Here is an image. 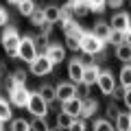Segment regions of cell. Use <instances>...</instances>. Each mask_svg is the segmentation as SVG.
<instances>
[{"mask_svg": "<svg viewBox=\"0 0 131 131\" xmlns=\"http://www.w3.org/2000/svg\"><path fill=\"white\" fill-rule=\"evenodd\" d=\"M105 112H107V116H109V118H114V120H116V116L120 114V109H118V105H116V103H109Z\"/></svg>", "mask_w": 131, "mask_h": 131, "instance_id": "d590c367", "label": "cell"}, {"mask_svg": "<svg viewBox=\"0 0 131 131\" xmlns=\"http://www.w3.org/2000/svg\"><path fill=\"white\" fill-rule=\"evenodd\" d=\"M122 96H125V90H122V88H116V90H114V94H112L114 103H116V101H122Z\"/></svg>", "mask_w": 131, "mask_h": 131, "instance_id": "8d00e7d4", "label": "cell"}, {"mask_svg": "<svg viewBox=\"0 0 131 131\" xmlns=\"http://www.w3.org/2000/svg\"><path fill=\"white\" fill-rule=\"evenodd\" d=\"M11 79L15 81V85H26V72L24 70H15L13 74H11Z\"/></svg>", "mask_w": 131, "mask_h": 131, "instance_id": "e575fe53", "label": "cell"}, {"mask_svg": "<svg viewBox=\"0 0 131 131\" xmlns=\"http://www.w3.org/2000/svg\"><path fill=\"white\" fill-rule=\"evenodd\" d=\"M7 20H9L7 9H5V7H0V26H2V24H7Z\"/></svg>", "mask_w": 131, "mask_h": 131, "instance_id": "60d3db41", "label": "cell"}, {"mask_svg": "<svg viewBox=\"0 0 131 131\" xmlns=\"http://www.w3.org/2000/svg\"><path fill=\"white\" fill-rule=\"evenodd\" d=\"M50 131H66V129H61V127H50Z\"/></svg>", "mask_w": 131, "mask_h": 131, "instance_id": "f6af8a7d", "label": "cell"}, {"mask_svg": "<svg viewBox=\"0 0 131 131\" xmlns=\"http://www.w3.org/2000/svg\"><path fill=\"white\" fill-rule=\"evenodd\" d=\"M0 131H5V120H0Z\"/></svg>", "mask_w": 131, "mask_h": 131, "instance_id": "bcb514c9", "label": "cell"}, {"mask_svg": "<svg viewBox=\"0 0 131 131\" xmlns=\"http://www.w3.org/2000/svg\"><path fill=\"white\" fill-rule=\"evenodd\" d=\"M107 44H116V46L125 44V33H122V31H112V35H109V42H107Z\"/></svg>", "mask_w": 131, "mask_h": 131, "instance_id": "4dcf8cb0", "label": "cell"}, {"mask_svg": "<svg viewBox=\"0 0 131 131\" xmlns=\"http://www.w3.org/2000/svg\"><path fill=\"white\" fill-rule=\"evenodd\" d=\"M66 46L70 50H81V37L79 35H66Z\"/></svg>", "mask_w": 131, "mask_h": 131, "instance_id": "83f0119b", "label": "cell"}, {"mask_svg": "<svg viewBox=\"0 0 131 131\" xmlns=\"http://www.w3.org/2000/svg\"><path fill=\"white\" fill-rule=\"evenodd\" d=\"M92 131H114L112 122L105 120V118H96V120L92 122Z\"/></svg>", "mask_w": 131, "mask_h": 131, "instance_id": "4316f807", "label": "cell"}, {"mask_svg": "<svg viewBox=\"0 0 131 131\" xmlns=\"http://www.w3.org/2000/svg\"><path fill=\"white\" fill-rule=\"evenodd\" d=\"M105 46H107V44H105L103 39H98L94 33H88V31H85V35L81 37V52H85V55L96 57L98 52L105 50Z\"/></svg>", "mask_w": 131, "mask_h": 131, "instance_id": "7a4b0ae2", "label": "cell"}, {"mask_svg": "<svg viewBox=\"0 0 131 131\" xmlns=\"http://www.w3.org/2000/svg\"><path fill=\"white\" fill-rule=\"evenodd\" d=\"M109 26H112V31H122L127 33L131 28V18L127 11H118V13L112 15V20H109Z\"/></svg>", "mask_w": 131, "mask_h": 131, "instance_id": "ba28073f", "label": "cell"}, {"mask_svg": "<svg viewBox=\"0 0 131 131\" xmlns=\"http://www.w3.org/2000/svg\"><path fill=\"white\" fill-rule=\"evenodd\" d=\"M98 74H101V70H98V66H96V63L85 66V72H83V83L94 85V83L98 81Z\"/></svg>", "mask_w": 131, "mask_h": 131, "instance_id": "2e32d148", "label": "cell"}, {"mask_svg": "<svg viewBox=\"0 0 131 131\" xmlns=\"http://www.w3.org/2000/svg\"><path fill=\"white\" fill-rule=\"evenodd\" d=\"M72 13H74V18H85V15L90 13L88 0H79V2H74V5H72Z\"/></svg>", "mask_w": 131, "mask_h": 131, "instance_id": "7402d4cb", "label": "cell"}, {"mask_svg": "<svg viewBox=\"0 0 131 131\" xmlns=\"http://www.w3.org/2000/svg\"><path fill=\"white\" fill-rule=\"evenodd\" d=\"M35 39V48H37V55H46V50H48V37L46 35H37V37H33Z\"/></svg>", "mask_w": 131, "mask_h": 131, "instance_id": "cb8c5ba5", "label": "cell"}, {"mask_svg": "<svg viewBox=\"0 0 131 131\" xmlns=\"http://www.w3.org/2000/svg\"><path fill=\"white\" fill-rule=\"evenodd\" d=\"M122 5H125V0H107V7H112V9H120Z\"/></svg>", "mask_w": 131, "mask_h": 131, "instance_id": "ab89813d", "label": "cell"}, {"mask_svg": "<svg viewBox=\"0 0 131 131\" xmlns=\"http://www.w3.org/2000/svg\"><path fill=\"white\" fill-rule=\"evenodd\" d=\"M44 18L50 24H61V20H63V9H61L59 5H48V7H44Z\"/></svg>", "mask_w": 131, "mask_h": 131, "instance_id": "8fae6325", "label": "cell"}, {"mask_svg": "<svg viewBox=\"0 0 131 131\" xmlns=\"http://www.w3.org/2000/svg\"><path fill=\"white\" fill-rule=\"evenodd\" d=\"M88 5H90V11H96V13H101V11H105L107 0H88Z\"/></svg>", "mask_w": 131, "mask_h": 131, "instance_id": "1f68e13d", "label": "cell"}, {"mask_svg": "<svg viewBox=\"0 0 131 131\" xmlns=\"http://www.w3.org/2000/svg\"><path fill=\"white\" fill-rule=\"evenodd\" d=\"M31 127H33V131H50L46 118H35V120L31 122Z\"/></svg>", "mask_w": 131, "mask_h": 131, "instance_id": "f546056e", "label": "cell"}, {"mask_svg": "<svg viewBox=\"0 0 131 131\" xmlns=\"http://www.w3.org/2000/svg\"><path fill=\"white\" fill-rule=\"evenodd\" d=\"M20 42H22V37H20V33H18L15 26H7L5 31H2V39H0V44H2V48H5V52L9 57H18Z\"/></svg>", "mask_w": 131, "mask_h": 131, "instance_id": "6da1fadb", "label": "cell"}, {"mask_svg": "<svg viewBox=\"0 0 131 131\" xmlns=\"http://www.w3.org/2000/svg\"><path fill=\"white\" fill-rule=\"evenodd\" d=\"M92 33L96 35L98 39H103V42L107 44L109 42V35H112V26H109V22H105V20H98V22L94 24Z\"/></svg>", "mask_w": 131, "mask_h": 131, "instance_id": "4fadbf2b", "label": "cell"}, {"mask_svg": "<svg viewBox=\"0 0 131 131\" xmlns=\"http://www.w3.org/2000/svg\"><path fill=\"white\" fill-rule=\"evenodd\" d=\"M37 48H35V39L33 37H22L20 42V48H18V59L20 61H26V63H33V61L37 59Z\"/></svg>", "mask_w": 131, "mask_h": 131, "instance_id": "277c9868", "label": "cell"}, {"mask_svg": "<svg viewBox=\"0 0 131 131\" xmlns=\"http://www.w3.org/2000/svg\"><path fill=\"white\" fill-rule=\"evenodd\" d=\"M96 112H98V101H94V98L90 96V98H85L83 105H81V116L79 118H83V120L85 118H92Z\"/></svg>", "mask_w": 131, "mask_h": 131, "instance_id": "9a60e30c", "label": "cell"}, {"mask_svg": "<svg viewBox=\"0 0 131 131\" xmlns=\"http://www.w3.org/2000/svg\"><path fill=\"white\" fill-rule=\"evenodd\" d=\"M7 2H13V5H18V2H20V0H7Z\"/></svg>", "mask_w": 131, "mask_h": 131, "instance_id": "7dc6e473", "label": "cell"}, {"mask_svg": "<svg viewBox=\"0 0 131 131\" xmlns=\"http://www.w3.org/2000/svg\"><path fill=\"white\" fill-rule=\"evenodd\" d=\"M39 31H42V35H46V37H48L50 31H52V24H50V22H44L42 26H39Z\"/></svg>", "mask_w": 131, "mask_h": 131, "instance_id": "74e56055", "label": "cell"}, {"mask_svg": "<svg viewBox=\"0 0 131 131\" xmlns=\"http://www.w3.org/2000/svg\"><path fill=\"white\" fill-rule=\"evenodd\" d=\"M37 92H39V94H42V96H44V101H46L48 105H52V103H55V101H57V90L52 88V85H48V83H44L42 88L37 90Z\"/></svg>", "mask_w": 131, "mask_h": 131, "instance_id": "ffe728a7", "label": "cell"}, {"mask_svg": "<svg viewBox=\"0 0 131 131\" xmlns=\"http://www.w3.org/2000/svg\"><path fill=\"white\" fill-rule=\"evenodd\" d=\"M90 88H92V85H88V83H79L77 85V96H79L81 101L90 98Z\"/></svg>", "mask_w": 131, "mask_h": 131, "instance_id": "d6a6232c", "label": "cell"}, {"mask_svg": "<svg viewBox=\"0 0 131 131\" xmlns=\"http://www.w3.org/2000/svg\"><path fill=\"white\" fill-rule=\"evenodd\" d=\"M125 44H129V46H131V28L125 33Z\"/></svg>", "mask_w": 131, "mask_h": 131, "instance_id": "7bdbcfd3", "label": "cell"}, {"mask_svg": "<svg viewBox=\"0 0 131 131\" xmlns=\"http://www.w3.org/2000/svg\"><path fill=\"white\" fill-rule=\"evenodd\" d=\"M28 66H31V72L35 77H46V74L52 72V66H55V63H52L46 55H39L37 59L33 61V63H28Z\"/></svg>", "mask_w": 131, "mask_h": 131, "instance_id": "52a82bcc", "label": "cell"}, {"mask_svg": "<svg viewBox=\"0 0 131 131\" xmlns=\"http://www.w3.org/2000/svg\"><path fill=\"white\" fill-rule=\"evenodd\" d=\"M11 116H13V112H11V105L9 101H5V98H0V120H11Z\"/></svg>", "mask_w": 131, "mask_h": 131, "instance_id": "d4e9b609", "label": "cell"}, {"mask_svg": "<svg viewBox=\"0 0 131 131\" xmlns=\"http://www.w3.org/2000/svg\"><path fill=\"white\" fill-rule=\"evenodd\" d=\"M74 122V118L70 116V114H66V112H59L57 114V127H61V129H66L68 131V127Z\"/></svg>", "mask_w": 131, "mask_h": 131, "instance_id": "603a6c76", "label": "cell"}, {"mask_svg": "<svg viewBox=\"0 0 131 131\" xmlns=\"http://www.w3.org/2000/svg\"><path fill=\"white\" fill-rule=\"evenodd\" d=\"M46 57L52 61V63H61V61L66 59V48L61 46V44H50L46 50Z\"/></svg>", "mask_w": 131, "mask_h": 131, "instance_id": "5bb4252c", "label": "cell"}, {"mask_svg": "<svg viewBox=\"0 0 131 131\" xmlns=\"http://www.w3.org/2000/svg\"><path fill=\"white\" fill-rule=\"evenodd\" d=\"M35 9H37L35 0H20L18 2V11H20V15H24V18H31Z\"/></svg>", "mask_w": 131, "mask_h": 131, "instance_id": "ac0fdd59", "label": "cell"}, {"mask_svg": "<svg viewBox=\"0 0 131 131\" xmlns=\"http://www.w3.org/2000/svg\"><path fill=\"white\" fill-rule=\"evenodd\" d=\"M92 59H94L92 55H85V52H83V57H81V63H83V66H92Z\"/></svg>", "mask_w": 131, "mask_h": 131, "instance_id": "b9f144b4", "label": "cell"}, {"mask_svg": "<svg viewBox=\"0 0 131 131\" xmlns=\"http://www.w3.org/2000/svg\"><path fill=\"white\" fill-rule=\"evenodd\" d=\"M55 90H57V101H61V103H66V101L77 96V83H72V81L55 85Z\"/></svg>", "mask_w": 131, "mask_h": 131, "instance_id": "9c48e42d", "label": "cell"}, {"mask_svg": "<svg viewBox=\"0 0 131 131\" xmlns=\"http://www.w3.org/2000/svg\"><path fill=\"white\" fill-rule=\"evenodd\" d=\"M11 131H33V127L24 118H15V120H11Z\"/></svg>", "mask_w": 131, "mask_h": 131, "instance_id": "484cf974", "label": "cell"}, {"mask_svg": "<svg viewBox=\"0 0 131 131\" xmlns=\"http://www.w3.org/2000/svg\"><path fill=\"white\" fill-rule=\"evenodd\" d=\"M96 85H98V90H101V92H103L105 96H112V94H114V90L118 88V85H116V79H114V74H112L109 70H101Z\"/></svg>", "mask_w": 131, "mask_h": 131, "instance_id": "8992f818", "label": "cell"}, {"mask_svg": "<svg viewBox=\"0 0 131 131\" xmlns=\"http://www.w3.org/2000/svg\"><path fill=\"white\" fill-rule=\"evenodd\" d=\"M26 109H28V112H31L35 118H46V114H48V109H50V105L44 101V96H42L39 92H31V98H28Z\"/></svg>", "mask_w": 131, "mask_h": 131, "instance_id": "3957f363", "label": "cell"}, {"mask_svg": "<svg viewBox=\"0 0 131 131\" xmlns=\"http://www.w3.org/2000/svg\"><path fill=\"white\" fill-rule=\"evenodd\" d=\"M116 131H131L129 112H120V114L116 116Z\"/></svg>", "mask_w": 131, "mask_h": 131, "instance_id": "d6986e66", "label": "cell"}, {"mask_svg": "<svg viewBox=\"0 0 131 131\" xmlns=\"http://www.w3.org/2000/svg\"><path fill=\"white\" fill-rule=\"evenodd\" d=\"M5 72H7V68H5V63H0V77L5 74Z\"/></svg>", "mask_w": 131, "mask_h": 131, "instance_id": "ee69618b", "label": "cell"}, {"mask_svg": "<svg viewBox=\"0 0 131 131\" xmlns=\"http://www.w3.org/2000/svg\"><path fill=\"white\" fill-rule=\"evenodd\" d=\"M118 81H120V88L122 90H131V63L122 66L120 74H118Z\"/></svg>", "mask_w": 131, "mask_h": 131, "instance_id": "e0dca14e", "label": "cell"}, {"mask_svg": "<svg viewBox=\"0 0 131 131\" xmlns=\"http://www.w3.org/2000/svg\"><path fill=\"white\" fill-rule=\"evenodd\" d=\"M28 98H31V92L26 85H15L13 90H9V103L13 107H26Z\"/></svg>", "mask_w": 131, "mask_h": 131, "instance_id": "5b68a950", "label": "cell"}, {"mask_svg": "<svg viewBox=\"0 0 131 131\" xmlns=\"http://www.w3.org/2000/svg\"><path fill=\"white\" fill-rule=\"evenodd\" d=\"M68 131H88V125H85L83 118H74V122L68 127Z\"/></svg>", "mask_w": 131, "mask_h": 131, "instance_id": "836d02e7", "label": "cell"}, {"mask_svg": "<svg viewBox=\"0 0 131 131\" xmlns=\"http://www.w3.org/2000/svg\"><path fill=\"white\" fill-rule=\"evenodd\" d=\"M28 20H31L35 26H42V24L46 22V18H44V9H35V11H33V15H31Z\"/></svg>", "mask_w": 131, "mask_h": 131, "instance_id": "f1b7e54d", "label": "cell"}, {"mask_svg": "<svg viewBox=\"0 0 131 131\" xmlns=\"http://www.w3.org/2000/svg\"><path fill=\"white\" fill-rule=\"evenodd\" d=\"M116 59L118 61H125V63L131 61V46H129V44H120V46H116Z\"/></svg>", "mask_w": 131, "mask_h": 131, "instance_id": "44dd1931", "label": "cell"}, {"mask_svg": "<svg viewBox=\"0 0 131 131\" xmlns=\"http://www.w3.org/2000/svg\"><path fill=\"white\" fill-rule=\"evenodd\" d=\"M81 105H83V101H81L79 96L70 98V101H66V103H61V112L70 114L72 118H79L81 116Z\"/></svg>", "mask_w": 131, "mask_h": 131, "instance_id": "7c38bea8", "label": "cell"}, {"mask_svg": "<svg viewBox=\"0 0 131 131\" xmlns=\"http://www.w3.org/2000/svg\"><path fill=\"white\" fill-rule=\"evenodd\" d=\"M122 103L127 105V109L131 112V90H125V96H122Z\"/></svg>", "mask_w": 131, "mask_h": 131, "instance_id": "f35d334b", "label": "cell"}, {"mask_svg": "<svg viewBox=\"0 0 131 131\" xmlns=\"http://www.w3.org/2000/svg\"><path fill=\"white\" fill-rule=\"evenodd\" d=\"M129 118H131V112H129Z\"/></svg>", "mask_w": 131, "mask_h": 131, "instance_id": "c3c4849f", "label": "cell"}, {"mask_svg": "<svg viewBox=\"0 0 131 131\" xmlns=\"http://www.w3.org/2000/svg\"><path fill=\"white\" fill-rule=\"evenodd\" d=\"M83 72H85V66L81 63V59L79 57H74V59L68 63V77H70V81L72 83H83Z\"/></svg>", "mask_w": 131, "mask_h": 131, "instance_id": "30bf717a", "label": "cell"}]
</instances>
